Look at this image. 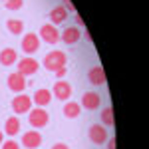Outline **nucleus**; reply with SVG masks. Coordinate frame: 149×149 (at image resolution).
I'll use <instances>...</instances> for the list:
<instances>
[{
	"mask_svg": "<svg viewBox=\"0 0 149 149\" xmlns=\"http://www.w3.org/2000/svg\"><path fill=\"white\" fill-rule=\"evenodd\" d=\"M38 38H42L46 44H58V40H60L58 26H54V24H44V26L40 28V36H38Z\"/></svg>",
	"mask_w": 149,
	"mask_h": 149,
	"instance_id": "7",
	"label": "nucleus"
},
{
	"mask_svg": "<svg viewBox=\"0 0 149 149\" xmlns=\"http://www.w3.org/2000/svg\"><path fill=\"white\" fill-rule=\"evenodd\" d=\"M60 6H64V8H66V12H72V14H76V6H74V2H72V0H62V4H60Z\"/></svg>",
	"mask_w": 149,
	"mask_h": 149,
	"instance_id": "23",
	"label": "nucleus"
},
{
	"mask_svg": "<svg viewBox=\"0 0 149 149\" xmlns=\"http://www.w3.org/2000/svg\"><path fill=\"white\" fill-rule=\"evenodd\" d=\"M107 149H115V137L107 139Z\"/></svg>",
	"mask_w": 149,
	"mask_h": 149,
	"instance_id": "26",
	"label": "nucleus"
},
{
	"mask_svg": "<svg viewBox=\"0 0 149 149\" xmlns=\"http://www.w3.org/2000/svg\"><path fill=\"white\" fill-rule=\"evenodd\" d=\"M52 95H56L60 102H66V100H70V95H72V86L64 80H58L54 90H52Z\"/></svg>",
	"mask_w": 149,
	"mask_h": 149,
	"instance_id": "12",
	"label": "nucleus"
},
{
	"mask_svg": "<svg viewBox=\"0 0 149 149\" xmlns=\"http://www.w3.org/2000/svg\"><path fill=\"white\" fill-rule=\"evenodd\" d=\"M28 121H30V125L36 127V129H40V127H46L48 121H50V115L44 107H32L30 111H28Z\"/></svg>",
	"mask_w": 149,
	"mask_h": 149,
	"instance_id": "2",
	"label": "nucleus"
},
{
	"mask_svg": "<svg viewBox=\"0 0 149 149\" xmlns=\"http://www.w3.org/2000/svg\"><path fill=\"white\" fill-rule=\"evenodd\" d=\"M66 18H68V12L64 6H56V8L50 10V24H54V26L66 22Z\"/></svg>",
	"mask_w": 149,
	"mask_h": 149,
	"instance_id": "16",
	"label": "nucleus"
},
{
	"mask_svg": "<svg viewBox=\"0 0 149 149\" xmlns=\"http://www.w3.org/2000/svg\"><path fill=\"white\" fill-rule=\"evenodd\" d=\"M60 40H62L64 44H68V46L78 44L81 40V28H78V26H68V28H64V32H60Z\"/></svg>",
	"mask_w": 149,
	"mask_h": 149,
	"instance_id": "6",
	"label": "nucleus"
},
{
	"mask_svg": "<svg viewBox=\"0 0 149 149\" xmlns=\"http://www.w3.org/2000/svg\"><path fill=\"white\" fill-rule=\"evenodd\" d=\"M16 62H18V54H16L14 48H4V50L0 52V64H2V66L10 68L12 64H16Z\"/></svg>",
	"mask_w": 149,
	"mask_h": 149,
	"instance_id": "15",
	"label": "nucleus"
},
{
	"mask_svg": "<svg viewBox=\"0 0 149 149\" xmlns=\"http://www.w3.org/2000/svg\"><path fill=\"white\" fill-rule=\"evenodd\" d=\"M100 103H102V97H100V93L97 92H86L84 95H81V107L84 109H90V111H93V109H97L100 107Z\"/></svg>",
	"mask_w": 149,
	"mask_h": 149,
	"instance_id": "10",
	"label": "nucleus"
},
{
	"mask_svg": "<svg viewBox=\"0 0 149 149\" xmlns=\"http://www.w3.org/2000/svg\"><path fill=\"white\" fill-rule=\"evenodd\" d=\"M18 131H20V121H18V117H8L6 123H4V133H6L8 137H14Z\"/></svg>",
	"mask_w": 149,
	"mask_h": 149,
	"instance_id": "18",
	"label": "nucleus"
},
{
	"mask_svg": "<svg viewBox=\"0 0 149 149\" xmlns=\"http://www.w3.org/2000/svg\"><path fill=\"white\" fill-rule=\"evenodd\" d=\"M88 135H90V141H92V143H95V145H103V143L109 139L107 127L102 125V123H93V125H90Z\"/></svg>",
	"mask_w": 149,
	"mask_h": 149,
	"instance_id": "3",
	"label": "nucleus"
},
{
	"mask_svg": "<svg viewBox=\"0 0 149 149\" xmlns=\"http://www.w3.org/2000/svg\"><path fill=\"white\" fill-rule=\"evenodd\" d=\"M0 147H2V149H20V145L10 137V139H6V141H2V145H0Z\"/></svg>",
	"mask_w": 149,
	"mask_h": 149,
	"instance_id": "22",
	"label": "nucleus"
},
{
	"mask_svg": "<svg viewBox=\"0 0 149 149\" xmlns=\"http://www.w3.org/2000/svg\"><path fill=\"white\" fill-rule=\"evenodd\" d=\"M102 125H105V127H113V123H115V119H113V107L111 105H105L102 109Z\"/></svg>",
	"mask_w": 149,
	"mask_h": 149,
	"instance_id": "19",
	"label": "nucleus"
},
{
	"mask_svg": "<svg viewBox=\"0 0 149 149\" xmlns=\"http://www.w3.org/2000/svg\"><path fill=\"white\" fill-rule=\"evenodd\" d=\"M84 38H86V40H90V42H92V34H90V30H84Z\"/></svg>",
	"mask_w": 149,
	"mask_h": 149,
	"instance_id": "28",
	"label": "nucleus"
},
{
	"mask_svg": "<svg viewBox=\"0 0 149 149\" xmlns=\"http://www.w3.org/2000/svg\"><path fill=\"white\" fill-rule=\"evenodd\" d=\"M2 141H4V133L0 131V145H2Z\"/></svg>",
	"mask_w": 149,
	"mask_h": 149,
	"instance_id": "29",
	"label": "nucleus"
},
{
	"mask_svg": "<svg viewBox=\"0 0 149 149\" xmlns=\"http://www.w3.org/2000/svg\"><path fill=\"white\" fill-rule=\"evenodd\" d=\"M66 62H68V56H66V52H62V50H52V52H48L46 56H44V68L50 70V72H56L58 68H64L66 66Z\"/></svg>",
	"mask_w": 149,
	"mask_h": 149,
	"instance_id": "1",
	"label": "nucleus"
},
{
	"mask_svg": "<svg viewBox=\"0 0 149 149\" xmlns=\"http://www.w3.org/2000/svg\"><path fill=\"white\" fill-rule=\"evenodd\" d=\"M52 102V92L42 88V90H36L32 95V103H36V107H46L48 103Z\"/></svg>",
	"mask_w": 149,
	"mask_h": 149,
	"instance_id": "13",
	"label": "nucleus"
},
{
	"mask_svg": "<svg viewBox=\"0 0 149 149\" xmlns=\"http://www.w3.org/2000/svg\"><path fill=\"white\" fill-rule=\"evenodd\" d=\"M74 20H76V26H78V28H84V20H81V16L78 14V12L74 14Z\"/></svg>",
	"mask_w": 149,
	"mask_h": 149,
	"instance_id": "24",
	"label": "nucleus"
},
{
	"mask_svg": "<svg viewBox=\"0 0 149 149\" xmlns=\"http://www.w3.org/2000/svg\"><path fill=\"white\" fill-rule=\"evenodd\" d=\"M66 74H68V70H66V66H64V68H58V70H56V76H58V80H60V78H64Z\"/></svg>",
	"mask_w": 149,
	"mask_h": 149,
	"instance_id": "25",
	"label": "nucleus"
},
{
	"mask_svg": "<svg viewBox=\"0 0 149 149\" xmlns=\"http://www.w3.org/2000/svg\"><path fill=\"white\" fill-rule=\"evenodd\" d=\"M32 109V97L26 95V93H16V97L12 100V111L18 115L28 113Z\"/></svg>",
	"mask_w": 149,
	"mask_h": 149,
	"instance_id": "4",
	"label": "nucleus"
},
{
	"mask_svg": "<svg viewBox=\"0 0 149 149\" xmlns=\"http://www.w3.org/2000/svg\"><path fill=\"white\" fill-rule=\"evenodd\" d=\"M88 80L92 86H103L105 84V70L102 66H93L90 72H88Z\"/></svg>",
	"mask_w": 149,
	"mask_h": 149,
	"instance_id": "14",
	"label": "nucleus"
},
{
	"mask_svg": "<svg viewBox=\"0 0 149 149\" xmlns=\"http://www.w3.org/2000/svg\"><path fill=\"white\" fill-rule=\"evenodd\" d=\"M52 149H70V147L66 145V143H54V145H52Z\"/></svg>",
	"mask_w": 149,
	"mask_h": 149,
	"instance_id": "27",
	"label": "nucleus"
},
{
	"mask_svg": "<svg viewBox=\"0 0 149 149\" xmlns=\"http://www.w3.org/2000/svg\"><path fill=\"white\" fill-rule=\"evenodd\" d=\"M2 4H4V8H8V10H20L24 6V0H2Z\"/></svg>",
	"mask_w": 149,
	"mask_h": 149,
	"instance_id": "21",
	"label": "nucleus"
},
{
	"mask_svg": "<svg viewBox=\"0 0 149 149\" xmlns=\"http://www.w3.org/2000/svg\"><path fill=\"white\" fill-rule=\"evenodd\" d=\"M6 28H8V32H10V34L20 36V34L24 32V22H22V20H16V18H14V20H8V22H6Z\"/></svg>",
	"mask_w": 149,
	"mask_h": 149,
	"instance_id": "20",
	"label": "nucleus"
},
{
	"mask_svg": "<svg viewBox=\"0 0 149 149\" xmlns=\"http://www.w3.org/2000/svg\"><path fill=\"white\" fill-rule=\"evenodd\" d=\"M22 52L24 54H34V52H38V48H40V38H38V34H34V32H28V34L22 38Z\"/></svg>",
	"mask_w": 149,
	"mask_h": 149,
	"instance_id": "8",
	"label": "nucleus"
},
{
	"mask_svg": "<svg viewBox=\"0 0 149 149\" xmlns=\"http://www.w3.org/2000/svg\"><path fill=\"white\" fill-rule=\"evenodd\" d=\"M80 113H81V105L78 102H66V105H64V115L68 119H76V117H80Z\"/></svg>",
	"mask_w": 149,
	"mask_h": 149,
	"instance_id": "17",
	"label": "nucleus"
},
{
	"mask_svg": "<svg viewBox=\"0 0 149 149\" xmlns=\"http://www.w3.org/2000/svg\"><path fill=\"white\" fill-rule=\"evenodd\" d=\"M22 145L26 149H38L42 145V133H38L36 129H30L22 135Z\"/></svg>",
	"mask_w": 149,
	"mask_h": 149,
	"instance_id": "9",
	"label": "nucleus"
},
{
	"mask_svg": "<svg viewBox=\"0 0 149 149\" xmlns=\"http://www.w3.org/2000/svg\"><path fill=\"white\" fill-rule=\"evenodd\" d=\"M16 64H18V74H22L24 78H26V76H34L36 72H38V68H40L38 60L32 58V56L22 58V60H18Z\"/></svg>",
	"mask_w": 149,
	"mask_h": 149,
	"instance_id": "5",
	"label": "nucleus"
},
{
	"mask_svg": "<svg viewBox=\"0 0 149 149\" xmlns=\"http://www.w3.org/2000/svg\"><path fill=\"white\" fill-rule=\"evenodd\" d=\"M6 84H8V88L12 92H16V93H22L26 90V78L22 74H18V72H12L8 76V80H6Z\"/></svg>",
	"mask_w": 149,
	"mask_h": 149,
	"instance_id": "11",
	"label": "nucleus"
}]
</instances>
